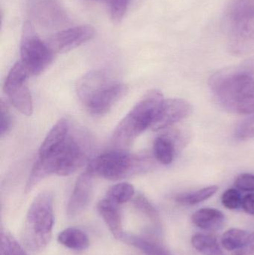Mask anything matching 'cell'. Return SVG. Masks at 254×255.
I'll return each instance as SVG.
<instances>
[{
    "instance_id": "cell-1",
    "label": "cell",
    "mask_w": 254,
    "mask_h": 255,
    "mask_svg": "<svg viewBox=\"0 0 254 255\" xmlns=\"http://www.w3.org/2000/svg\"><path fill=\"white\" fill-rule=\"evenodd\" d=\"M83 139L71 131L65 142L49 154L39 157L27 181L25 191L29 192L46 177L67 176L82 167L87 160V147Z\"/></svg>"
},
{
    "instance_id": "cell-2",
    "label": "cell",
    "mask_w": 254,
    "mask_h": 255,
    "mask_svg": "<svg viewBox=\"0 0 254 255\" xmlns=\"http://www.w3.org/2000/svg\"><path fill=\"white\" fill-rule=\"evenodd\" d=\"M210 90L219 103L229 112L254 115V78L244 70L227 69L213 74Z\"/></svg>"
},
{
    "instance_id": "cell-3",
    "label": "cell",
    "mask_w": 254,
    "mask_h": 255,
    "mask_svg": "<svg viewBox=\"0 0 254 255\" xmlns=\"http://www.w3.org/2000/svg\"><path fill=\"white\" fill-rule=\"evenodd\" d=\"M127 86L104 70H93L82 76L76 85V93L91 115L108 113L126 94Z\"/></svg>"
},
{
    "instance_id": "cell-4",
    "label": "cell",
    "mask_w": 254,
    "mask_h": 255,
    "mask_svg": "<svg viewBox=\"0 0 254 255\" xmlns=\"http://www.w3.org/2000/svg\"><path fill=\"white\" fill-rule=\"evenodd\" d=\"M164 101L161 91H149L115 128L112 142L116 148L125 149L139 135L152 128Z\"/></svg>"
},
{
    "instance_id": "cell-5",
    "label": "cell",
    "mask_w": 254,
    "mask_h": 255,
    "mask_svg": "<svg viewBox=\"0 0 254 255\" xmlns=\"http://www.w3.org/2000/svg\"><path fill=\"white\" fill-rule=\"evenodd\" d=\"M155 157L150 154H133L116 148L95 157L88 166L94 175L110 181H118L136 174L144 173L155 168Z\"/></svg>"
},
{
    "instance_id": "cell-6",
    "label": "cell",
    "mask_w": 254,
    "mask_h": 255,
    "mask_svg": "<svg viewBox=\"0 0 254 255\" xmlns=\"http://www.w3.org/2000/svg\"><path fill=\"white\" fill-rule=\"evenodd\" d=\"M55 224L53 196L45 191L37 195L30 205L22 232V242L31 251L47 247Z\"/></svg>"
},
{
    "instance_id": "cell-7",
    "label": "cell",
    "mask_w": 254,
    "mask_h": 255,
    "mask_svg": "<svg viewBox=\"0 0 254 255\" xmlns=\"http://www.w3.org/2000/svg\"><path fill=\"white\" fill-rule=\"evenodd\" d=\"M55 52L43 42L29 22L24 24L20 43L21 62L30 74L43 73L54 59Z\"/></svg>"
},
{
    "instance_id": "cell-8",
    "label": "cell",
    "mask_w": 254,
    "mask_h": 255,
    "mask_svg": "<svg viewBox=\"0 0 254 255\" xmlns=\"http://www.w3.org/2000/svg\"><path fill=\"white\" fill-rule=\"evenodd\" d=\"M29 72L21 61L12 67L6 77L4 90L13 107L25 116L33 113V100L27 86Z\"/></svg>"
},
{
    "instance_id": "cell-9",
    "label": "cell",
    "mask_w": 254,
    "mask_h": 255,
    "mask_svg": "<svg viewBox=\"0 0 254 255\" xmlns=\"http://www.w3.org/2000/svg\"><path fill=\"white\" fill-rule=\"evenodd\" d=\"M26 6L31 19L43 28H61L68 22V16L59 0H26Z\"/></svg>"
},
{
    "instance_id": "cell-10",
    "label": "cell",
    "mask_w": 254,
    "mask_h": 255,
    "mask_svg": "<svg viewBox=\"0 0 254 255\" xmlns=\"http://www.w3.org/2000/svg\"><path fill=\"white\" fill-rule=\"evenodd\" d=\"M94 35L92 25H79L56 33L47 43L55 53H64L89 41Z\"/></svg>"
},
{
    "instance_id": "cell-11",
    "label": "cell",
    "mask_w": 254,
    "mask_h": 255,
    "mask_svg": "<svg viewBox=\"0 0 254 255\" xmlns=\"http://www.w3.org/2000/svg\"><path fill=\"white\" fill-rule=\"evenodd\" d=\"M192 111L190 103L183 99L164 100L159 114L152 125V130L158 131L171 127L188 118Z\"/></svg>"
},
{
    "instance_id": "cell-12",
    "label": "cell",
    "mask_w": 254,
    "mask_h": 255,
    "mask_svg": "<svg viewBox=\"0 0 254 255\" xmlns=\"http://www.w3.org/2000/svg\"><path fill=\"white\" fill-rule=\"evenodd\" d=\"M94 176L87 168L78 178L67 205V216L70 218L80 215L89 205L92 199Z\"/></svg>"
},
{
    "instance_id": "cell-13",
    "label": "cell",
    "mask_w": 254,
    "mask_h": 255,
    "mask_svg": "<svg viewBox=\"0 0 254 255\" xmlns=\"http://www.w3.org/2000/svg\"><path fill=\"white\" fill-rule=\"evenodd\" d=\"M119 206L117 204L105 198L98 202L97 209L112 235L116 239L122 241L125 233Z\"/></svg>"
},
{
    "instance_id": "cell-14",
    "label": "cell",
    "mask_w": 254,
    "mask_h": 255,
    "mask_svg": "<svg viewBox=\"0 0 254 255\" xmlns=\"http://www.w3.org/2000/svg\"><path fill=\"white\" fill-rule=\"evenodd\" d=\"M71 124L67 118H61L52 128L39 148L38 156L46 155L58 148L71 133Z\"/></svg>"
},
{
    "instance_id": "cell-15",
    "label": "cell",
    "mask_w": 254,
    "mask_h": 255,
    "mask_svg": "<svg viewBox=\"0 0 254 255\" xmlns=\"http://www.w3.org/2000/svg\"><path fill=\"white\" fill-rule=\"evenodd\" d=\"M226 12L236 26L247 25L254 21V0H230Z\"/></svg>"
},
{
    "instance_id": "cell-16",
    "label": "cell",
    "mask_w": 254,
    "mask_h": 255,
    "mask_svg": "<svg viewBox=\"0 0 254 255\" xmlns=\"http://www.w3.org/2000/svg\"><path fill=\"white\" fill-rule=\"evenodd\" d=\"M192 222L199 229L205 231H217L223 227L225 217L223 213L214 208H202L194 213Z\"/></svg>"
},
{
    "instance_id": "cell-17",
    "label": "cell",
    "mask_w": 254,
    "mask_h": 255,
    "mask_svg": "<svg viewBox=\"0 0 254 255\" xmlns=\"http://www.w3.org/2000/svg\"><path fill=\"white\" fill-rule=\"evenodd\" d=\"M58 241L66 248L75 251H83L89 247L86 234L76 228H67L58 235Z\"/></svg>"
},
{
    "instance_id": "cell-18",
    "label": "cell",
    "mask_w": 254,
    "mask_h": 255,
    "mask_svg": "<svg viewBox=\"0 0 254 255\" xmlns=\"http://www.w3.org/2000/svg\"><path fill=\"white\" fill-rule=\"evenodd\" d=\"M153 154L155 160L159 163L171 164L175 154L174 141L167 136H158L154 142Z\"/></svg>"
},
{
    "instance_id": "cell-19",
    "label": "cell",
    "mask_w": 254,
    "mask_h": 255,
    "mask_svg": "<svg viewBox=\"0 0 254 255\" xmlns=\"http://www.w3.org/2000/svg\"><path fill=\"white\" fill-rule=\"evenodd\" d=\"M252 234L238 229L227 231L222 238V244L228 251H237L249 244L252 239Z\"/></svg>"
},
{
    "instance_id": "cell-20",
    "label": "cell",
    "mask_w": 254,
    "mask_h": 255,
    "mask_svg": "<svg viewBox=\"0 0 254 255\" xmlns=\"http://www.w3.org/2000/svg\"><path fill=\"white\" fill-rule=\"evenodd\" d=\"M192 247L204 255H223L216 237L197 234L192 238Z\"/></svg>"
},
{
    "instance_id": "cell-21",
    "label": "cell",
    "mask_w": 254,
    "mask_h": 255,
    "mask_svg": "<svg viewBox=\"0 0 254 255\" xmlns=\"http://www.w3.org/2000/svg\"><path fill=\"white\" fill-rule=\"evenodd\" d=\"M219 187L216 185L204 187L196 191L190 193H180L174 197V200L177 203L183 205H195L207 200L216 194Z\"/></svg>"
},
{
    "instance_id": "cell-22",
    "label": "cell",
    "mask_w": 254,
    "mask_h": 255,
    "mask_svg": "<svg viewBox=\"0 0 254 255\" xmlns=\"http://www.w3.org/2000/svg\"><path fill=\"white\" fill-rule=\"evenodd\" d=\"M135 195V189L129 183H118L112 186L107 193V199L120 205L132 199Z\"/></svg>"
},
{
    "instance_id": "cell-23",
    "label": "cell",
    "mask_w": 254,
    "mask_h": 255,
    "mask_svg": "<svg viewBox=\"0 0 254 255\" xmlns=\"http://www.w3.org/2000/svg\"><path fill=\"white\" fill-rule=\"evenodd\" d=\"M0 255H28V254L10 233L1 231Z\"/></svg>"
},
{
    "instance_id": "cell-24",
    "label": "cell",
    "mask_w": 254,
    "mask_h": 255,
    "mask_svg": "<svg viewBox=\"0 0 254 255\" xmlns=\"http://www.w3.org/2000/svg\"><path fill=\"white\" fill-rule=\"evenodd\" d=\"M135 208L153 223H160L159 213L150 201L143 194H137L133 199Z\"/></svg>"
},
{
    "instance_id": "cell-25",
    "label": "cell",
    "mask_w": 254,
    "mask_h": 255,
    "mask_svg": "<svg viewBox=\"0 0 254 255\" xmlns=\"http://www.w3.org/2000/svg\"><path fill=\"white\" fill-rule=\"evenodd\" d=\"M222 205L230 210H237L241 208L243 198L237 189H228L222 196Z\"/></svg>"
},
{
    "instance_id": "cell-26",
    "label": "cell",
    "mask_w": 254,
    "mask_h": 255,
    "mask_svg": "<svg viewBox=\"0 0 254 255\" xmlns=\"http://www.w3.org/2000/svg\"><path fill=\"white\" fill-rule=\"evenodd\" d=\"M131 0H110L109 8L110 16L114 22H119L123 19Z\"/></svg>"
},
{
    "instance_id": "cell-27",
    "label": "cell",
    "mask_w": 254,
    "mask_h": 255,
    "mask_svg": "<svg viewBox=\"0 0 254 255\" xmlns=\"http://www.w3.org/2000/svg\"><path fill=\"white\" fill-rule=\"evenodd\" d=\"M236 136L240 139H249L254 137V115H251L237 127Z\"/></svg>"
},
{
    "instance_id": "cell-28",
    "label": "cell",
    "mask_w": 254,
    "mask_h": 255,
    "mask_svg": "<svg viewBox=\"0 0 254 255\" xmlns=\"http://www.w3.org/2000/svg\"><path fill=\"white\" fill-rule=\"evenodd\" d=\"M234 184L239 190L254 193V174L243 173L238 175L236 178Z\"/></svg>"
},
{
    "instance_id": "cell-29",
    "label": "cell",
    "mask_w": 254,
    "mask_h": 255,
    "mask_svg": "<svg viewBox=\"0 0 254 255\" xmlns=\"http://www.w3.org/2000/svg\"><path fill=\"white\" fill-rule=\"evenodd\" d=\"M1 109V127H0V133L3 136L8 133L12 125L11 115L9 111L8 106L1 100L0 104Z\"/></svg>"
},
{
    "instance_id": "cell-30",
    "label": "cell",
    "mask_w": 254,
    "mask_h": 255,
    "mask_svg": "<svg viewBox=\"0 0 254 255\" xmlns=\"http://www.w3.org/2000/svg\"><path fill=\"white\" fill-rule=\"evenodd\" d=\"M242 208L246 214L254 216V193H249L243 198Z\"/></svg>"
},
{
    "instance_id": "cell-31",
    "label": "cell",
    "mask_w": 254,
    "mask_h": 255,
    "mask_svg": "<svg viewBox=\"0 0 254 255\" xmlns=\"http://www.w3.org/2000/svg\"><path fill=\"white\" fill-rule=\"evenodd\" d=\"M146 255H169V253L166 251L165 249L157 244L155 242H152L148 247L147 250L145 252Z\"/></svg>"
},
{
    "instance_id": "cell-32",
    "label": "cell",
    "mask_w": 254,
    "mask_h": 255,
    "mask_svg": "<svg viewBox=\"0 0 254 255\" xmlns=\"http://www.w3.org/2000/svg\"><path fill=\"white\" fill-rule=\"evenodd\" d=\"M232 255H254V233H252V239L249 244L240 250L233 252Z\"/></svg>"
}]
</instances>
